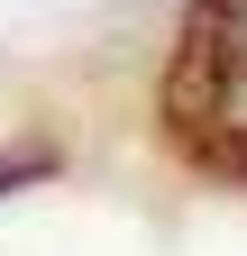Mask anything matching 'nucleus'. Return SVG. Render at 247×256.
Instances as JSON below:
<instances>
[{"label": "nucleus", "mask_w": 247, "mask_h": 256, "mask_svg": "<svg viewBox=\"0 0 247 256\" xmlns=\"http://www.w3.org/2000/svg\"><path fill=\"white\" fill-rule=\"evenodd\" d=\"M156 128L192 174L247 192V0H183L156 74Z\"/></svg>", "instance_id": "nucleus-1"}]
</instances>
